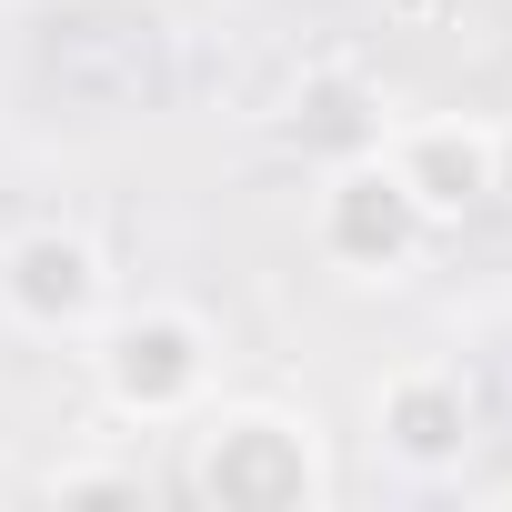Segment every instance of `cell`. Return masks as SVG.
<instances>
[{"instance_id":"6da1fadb","label":"cell","mask_w":512,"mask_h":512,"mask_svg":"<svg viewBox=\"0 0 512 512\" xmlns=\"http://www.w3.org/2000/svg\"><path fill=\"white\" fill-rule=\"evenodd\" d=\"M191 492L211 512H312L322 502L312 432L292 412H221L191 452Z\"/></svg>"},{"instance_id":"8992f818","label":"cell","mask_w":512,"mask_h":512,"mask_svg":"<svg viewBox=\"0 0 512 512\" xmlns=\"http://www.w3.org/2000/svg\"><path fill=\"white\" fill-rule=\"evenodd\" d=\"M382 121H392V111H382V91H372L362 71H302V91H292V111H282L292 151L322 161V171L382 151Z\"/></svg>"},{"instance_id":"3957f363","label":"cell","mask_w":512,"mask_h":512,"mask_svg":"<svg viewBox=\"0 0 512 512\" xmlns=\"http://www.w3.org/2000/svg\"><path fill=\"white\" fill-rule=\"evenodd\" d=\"M312 231H322V251H332L342 272H402L412 251H422V231H432V211L412 201V181H402L382 151H362V161L322 171Z\"/></svg>"},{"instance_id":"5b68a950","label":"cell","mask_w":512,"mask_h":512,"mask_svg":"<svg viewBox=\"0 0 512 512\" xmlns=\"http://www.w3.org/2000/svg\"><path fill=\"white\" fill-rule=\"evenodd\" d=\"M372 432L402 472H452L472 452V382L452 362H412L372 392Z\"/></svg>"},{"instance_id":"52a82bcc","label":"cell","mask_w":512,"mask_h":512,"mask_svg":"<svg viewBox=\"0 0 512 512\" xmlns=\"http://www.w3.org/2000/svg\"><path fill=\"white\" fill-rule=\"evenodd\" d=\"M392 171L412 181V201L432 221H462L472 201H492V121H422V131H402Z\"/></svg>"},{"instance_id":"30bf717a","label":"cell","mask_w":512,"mask_h":512,"mask_svg":"<svg viewBox=\"0 0 512 512\" xmlns=\"http://www.w3.org/2000/svg\"><path fill=\"white\" fill-rule=\"evenodd\" d=\"M392 11H402V21H432V11H442V0H392Z\"/></svg>"},{"instance_id":"7a4b0ae2","label":"cell","mask_w":512,"mask_h":512,"mask_svg":"<svg viewBox=\"0 0 512 512\" xmlns=\"http://www.w3.org/2000/svg\"><path fill=\"white\" fill-rule=\"evenodd\" d=\"M201 382H211V332H201L191 312L141 302V312H121V322L101 332V392H111V412H131V422H181V412L201 402Z\"/></svg>"},{"instance_id":"ba28073f","label":"cell","mask_w":512,"mask_h":512,"mask_svg":"<svg viewBox=\"0 0 512 512\" xmlns=\"http://www.w3.org/2000/svg\"><path fill=\"white\" fill-rule=\"evenodd\" d=\"M151 482H141V462H71V472H51V502H141Z\"/></svg>"},{"instance_id":"277c9868","label":"cell","mask_w":512,"mask_h":512,"mask_svg":"<svg viewBox=\"0 0 512 512\" xmlns=\"http://www.w3.org/2000/svg\"><path fill=\"white\" fill-rule=\"evenodd\" d=\"M101 251L81 231H21V241H0V312H11L21 332H91L101 322Z\"/></svg>"},{"instance_id":"9c48e42d","label":"cell","mask_w":512,"mask_h":512,"mask_svg":"<svg viewBox=\"0 0 512 512\" xmlns=\"http://www.w3.org/2000/svg\"><path fill=\"white\" fill-rule=\"evenodd\" d=\"M492 201H512V121L492 131Z\"/></svg>"}]
</instances>
